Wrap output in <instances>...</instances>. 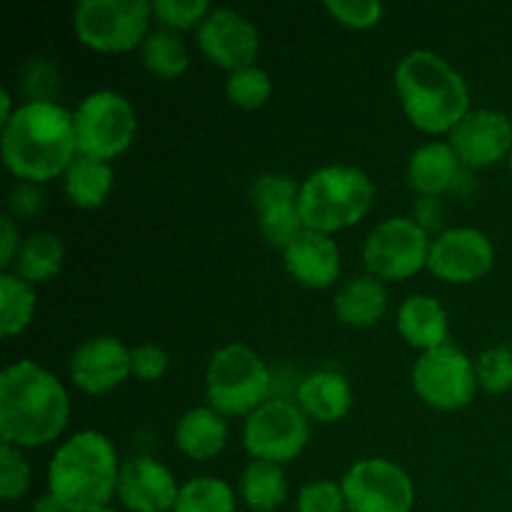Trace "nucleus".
I'll use <instances>...</instances> for the list:
<instances>
[{"label": "nucleus", "mask_w": 512, "mask_h": 512, "mask_svg": "<svg viewBox=\"0 0 512 512\" xmlns=\"http://www.w3.org/2000/svg\"><path fill=\"white\" fill-rule=\"evenodd\" d=\"M195 40L210 63L230 73L253 65L260 50L258 28L230 8L210 10L208 18L198 25Z\"/></svg>", "instance_id": "nucleus-14"}, {"label": "nucleus", "mask_w": 512, "mask_h": 512, "mask_svg": "<svg viewBox=\"0 0 512 512\" xmlns=\"http://www.w3.org/2000/svg\"><path fill=\"white\" fill-rule=\"evenodd\" d=\"M120 460L115 445L95 430L73 435L55 450L48 465V493L70 512L110 508L118 495Z\"/></svg>", "instance_id": "nucleus-4"}, {"label": "nucleus", "mask_w": 512, "mask_h": 512, "mask_svg": "<svg viewBox=\"0 0 512 512\" xmlns=\"http://www.w3.org/2000/svg\"><path fill=\"white\" fill-rule=\"evenodd\" d=\"M465 180L463 163L450 143L420 145L408 163V183L423 198H438L448 190H458Z\"/></svg>", "instance_id": "nucleus-19"}, {"label": "nucleus", "mask_w": 512, "mask_h": 512, "mask_svg": "<svg viewBox=\"0 0 512 512\" xmlns=\"http://www.w3.org/2000/svg\"><path fill=\"white\" fill-rule=\"evenodd\" d=\"M73 123L78 155L103 160V163L125 153L138 128L133 105L115 90H98L80 100L73 113Z\"/></svg>", "instance_id": "nucleus-8"}, {"label": "nucleus", "mask_w": 512, "mask_h": 512, "mask_svg": "<svg viewBox=\"0 0 512 512\" xmlns=\"http://www.w3.org/2000/svg\"><path fill=\"white\" fill-rule=\"evenodd\" d=\"M450 148L463 168H490L512 153V123L500 110H470L453 130Z\"/></svg>", "instance_id": "nucleus-15"}, {"label": "nucleus", "mask_w": 512, "mask_h": 512, "mask_svg": "<svg viewBox=\"0 0 512 512\" xmlns=\"http://www.w3.org/2000/svg\"><path fill=\"white\" fill-rule=\"evenodd\" d=\"M130 363H133V375L143 383H153L160 380L168 370V353L153 343L138 345L130 350Z\"/></svg>", "instance_id": "nucleus-37"}, {"label": "nucleus", "mask_w": 512, "mask_h": 512, "mask_svg": "<svg viewBox=\"0 0 512 512\" xmlns=\"http://www.w3.org/2000/svg\"><path fill=\"white\" fill-rule=\"evenodd\" d=\"M98 512H120V510H115V508H103V510H98Z\"/></svg>", "instance_id": "nucleus-43"}, {"label": "nucleus", "mask_w": 512, "mask_h": 512, "mask_svg": "<svg viewBox=\"0 0 512 512\" xmlns=\"http://www.w3.org/2000/svg\"><path fill=\"white\" fill-rule=\"evenodd\" d=\"M210 408L220 415H245L268 400L270 370L248 345L230 343L215 350L205 378Z\"/></svg>", "instance_id": "nucleus-6"}, {"label": "nucleus", "mask_w": 512, "mask_h": 512, "mask_svg": "<svg viewBox=\"0 0 512 512\" xmlns=\"http://www.w3.org/2000/svg\"><path fill=\"white\" fill-rule=\"evenodd\" d=\"M153 8L145 0H83L73 13L75 35L98 53H128L148 38Z\"/></svg>", "instance_id": "nucleus-7"}, {"label": "nucleus", "mask_w": 512, "mask_h": 512, "mask_svg": "<svg viewBox=\"0 0 512 512\" xmlns=\"http://www.w3.org/2000/svg\"><path fill=\"white\" fill-rule=\"evenodd\" d=\"M298 195L300 185L290 175L265 173L255 178L253 188H250V203H253L255 213H263V210L275 208V205L298 203Z\"/></svg>", "instance_id": "nucleus-33"}, {"label": "nucleus", "mask_w": 512, "mask_h": 512, "mask_svg": "<svg viewBox=\"0 0 512 512\" xmlns=\"http://www.w3.org/2000/svg\"><path fill=\"white\" fill-rule=\"evenodd\" d=\"M20 245L23 243H20V230L18 225H15V218L5 215V218L0 220V265H3V268L15 263Z\"/></svg>", "instance_id": "nucleus-39"}, {"label": "nucleus", "mask_w": 512, "mask_h": 512, "mask_svg": "<svg viewBox=\"0 0 512 512\" xmlns=\"http://www.w3.org/2000/svg\"><path fill=\"white\" fill-rule=\"evenodd\" d=\"M15 115L13 110V98H10L8 90H0V125L8 123L10 118Z\"/></svg>", "instance_id": "nucleus-42"}, {"label": "nucleus", "mask_w": 512, "mask_h": 512, "mask_svg": "<svg viewBox=\"0 0 512 512\" xmlns=\"http://www.w3.org/2000/svg\"><path fill=\"white\" fill-rule=\"evenodd\" d=\"M143 53V63L155 78L160 80H175L188 70L190 55L183 40L173 33V30H155L145 38L140 45Z\"/></svg>", "instance_id": "nucleus-28"}, {"label": "nucleus", "mask_w": 512, "mask_h": 512, "mask_svg": "<svg viewBox=\"0 0 512 512\" xmlns=\"http://www.w3.org/2000/svg\"><path fill=\"white\" fill-rule=\"evenodd\" d=\"M228 423L213 408H193L175 425V445L190 460H210L225 448Z\"/></svg>", "instance_id": "nucleus-23"}, {"label": "nucleus", "mask_w": 512, "mask_h": 512, "mask_svg": "<svg viewBox=\"0 0 512 512\" xmlns=\"http://www.w3.org/2000/svg\"><path fill=\"white\" fill-rule=\"evenodd\" d=\"M285 268L303 288L325 290L340 278V250L330 235L305 230L283 250Z\"/></svg>", "instance_id": "nucleus-18"}, {"label": "nucleus", "mask_w": 512, "mask_h": 512, "mask_svg": "<svg viewBox=\"0 0 512 512\" xmlns=\"http://www.w3.org/2000/svg\"><path fill=\"white\" fill-rule=\"evenodd\" d=\"M3 163L23 183H48L78 158L73 113L53 100H30L3 125Z\"/></svg>", "instance_id": "nucleus-1"}, {"label": "nucleus", "mask_w": 512, "mask_h": 512, "mask_svg": "<svg viewBox=\"0 0 512 512\" xmlns=\"http://www.w3.org/2000/svg\"><path fill=\"white\" fill-rule=\"evenodd\" d=\"M353 388L333 370L310 373L298 388V408L318 423H338L350 413Z\"/></svg>", "instance_id": "nucleus-20"}, {"label": "nucleus", "mask_w": 512, "mask_h": 512, "mask_svg": "<svg viewBox=\"0 0 512 512\" xmlns=\"http://www.w3.org/2000/svg\"><path fill=\"white\" fill-rule=\"evenodd\" d=\"M65 248L58 235L53 233H35L23 240L15 258V275L33 283H45L55 278L63 268Z\"/></svg>", "instance_id": "nucleus-26"}, {"label": "nucleus", "mask_w": 512, "mask_h": 512, "mask_svg": "<svg viewBox=\"0 0 512 512\" xmlns=\"http://www.w3.org/2000/svg\"><path fill=\"white\" fill-rule=\"evenodd\" d=\"M33 512H70V510L65 508V505L60 503L55 495L45 493V495H40V498L33 503Z\"/></svg>", "instance_id": "nucleus-41"}, {"label": "nucleus", "mask_w": 512, "mask_h": 512, "mask_svg": "<svg viewBox=\"0 0 512 512\" xmlns=\"http://www.w3.org/2000/svg\"><path fill=\"white\" fill-rule=\"evenodd\" d=\"M70 380L88 395H103L133 375L130 350L113 335L85 340L70 355Z\"/></svg>", "instance_id": "nucleus-16"}, {"label": "nucleus", "mask_w": 512, "mask_h": 512, "mask_svg": "<svg viewBox=\"0 0 512 512\" xmlns=\"http://www.w3.org/2000/svg\"><path fill=\"white\" fill-rule=\"evenodd\" d=\"M30 490V465L23 458L20 448L3 443L0 445V498L5 503H15Z\"/></svg>", "instance_id": "nucleus-32"}, {"label": "nucleus", "mask_w": 512, "mask_h": 512, "mask_svg": "<svg viewBox=\"0 0 512 512\" xmlns=\"http://www.w3.org/2000/svg\"><path fill=\"white\" fill-rule=\"evenodd\" d=\"M395 93L410 123L430 135L450 133L470 113L463 75L433 50H413L400 60Z\"/></svg>", "instance_id": "nucleus-3"}, {"label": "nucleus", "mask_w": 512, "mask_h": 512, "mask_svg": "<svg viewBox=\"0 0 512 512\" xmlns=\"http://www.w3.org/2000/svg\"><path fill=\"white\" fill-rule=\"evenodd\" d=\"M413 390L435 410L465 408L478 390L475 363L453 345L428 350L413 365Z\"/></svg>", "instance_id": "nucleus-11"}, {"label": "nucleus", "mask_w": 512, "mask_h": 512, "mask_svg": "<svg viewBox=\"0 0 512 512\" xmlns=\"http://www.w3.org/2000/svg\"><path fill=\"white\" fill-rule=\"evenodd\" d=\"M475 373H478V385L485 393H508L512 390V348L498 345V348L485 350L475 363Z\"/></svg>", "instance_id": "nucleus-31"}, {"label": "nucleus", "mask_w": 512, "mask_h": 512, "mask_svg": "<svg viewBox=\"0 0 512 512\" xmlns=\"http://www.w3.org/2000/svg\"><path fill=\"white\" fill-rule=\"evenodd\" d=\"M375 185L360 168L325 165L300 185L298 210L305 230L333 235L353 228L373 208Z\"/></svg>", "instance_id": "nucleus-5"}, {"label": "nucleus", "mask_w": 512, "mask_h": 512, "mask_svg": "<svg viewBox=\"0 0 512 512\" xmlns=\"http://www.w3.org/2000/svg\"><path fill=\"white\" fill-rule=\"evenodd\" d=\"M443 218V208H440V203L435 198H423L418 200V205H415V223L420 225V228L430 230L433 225H438V220ZM443 223V220H440Z\"/></svg>", "instance_id": "nucleus-40"}, {"label": "nucleus", "mask_w": 512, "mask_h": 512, "mask_svg": "<svg viewBox=\"0 0 512 512\" xmlns=\"http://www.w3.org/2000/svg\"><path fill=\"white\" fill-rule=\"evenodd\" d=\"M398 330L423 353L443 348L448 345V313L433 295H410L398 310Z\"/></svg>", "instance_id": "nucleus-22"}, {"label": "nucleus", "mask_w": 512, "mask_h": 512, "mask_svg": "<svg viewBox=\"0 0 512 512\" xmlns=\"http://www.w3.org/2000/svg\"><path fill=\"white\" fill-rule=\"evenodd\" d=\"M508 165H510V173H512V153H510V158H508Z\"/></svg>", "instance_id": "nucleus-44"}, {"label": "nucleus", "mask_w": 512, "mask_h": 512, "mask_svg": "<svg viewBox=\"0 0 512 512\" xmlns=\"http://www.w3.org/2000/svg\"><path fill=\"white\" fill-rule=\"evenodd\" d=\"M240 498L250 512H275L288 500V480L283 465L250 460L240 475Z\"/></svg>", "instance_id": "nucleus-24"}, {"label": "nucleus", "mask_w": 512, "mask_h": 512, "mask_svg": "<svg viewBox=\"0 0 512 512\" xmlns=\"http://www.w3.org/2000/svg\"><path fill=\"white\" fill-rule=\"evenodd\" d=\"M310 440L308 415L290 400H265L245 418L243 445L253 460L290 463Z\"/></svg>", "instance_id": "nucleus-9"}, {"label": "nucleus", "mask_w": 512, "mask_h": 512, "mask_svg": "<svg viewBox=\"0 0 512 512\" xmlns=\"http://www.w3.org/2000/svg\"><path fill=\"white\" fill-rule=\"evenodd\" d=\"M325 10L338 20L340 25L353 30L375 28L383 18V5L375 0H328Z\"/></svg>", "instance_id": "nucleus-36"}, {"label": "nucleus", "mask_w": 512, "mask_h": 512, "mask_svg": "<svg viewBox=\"0 0 512 512\" xmlns=\"http://www.w3.org/2000/svg\"><path fill=\"white\" fill-rule=\"evenodd\" d=\"M110 190H113V168L103 160L78 155L65 170V195L75 208H100Z\"/></svg>", "instance_id": "nucleus-25"}, {"label": "nucleus", "mask_w": 512, "mask_h": 512, "mask_svg": "<svg viewBox=\"0 0 512 512\" xmlns=\"http://www.w3.org/2000/svg\"><path fill=\"white\" fill-rule=\"evenodd\" d=\"M150 8L155 18L173 33L200 25L210 13V5L205 0H155Z\"/></svg>", "instance_id": "nucleus-34"}, {"label": "nucleus", "mask_w": 512, "mask_h": 512, "mask_svg": "<svg viewBox=\"0 0 512 512\" xmlns=\"http://www.w3.org/2000/svg\"><path fill=\"white\" fill-rule=\"evenodd\" d=\"M173 512H235V493L220 478H193L180 488Z\"/></svg>", "instance_id": "nucleus-29"}, {"label": "nucleus", "mask_w": 512, "mask_h": 512, "mask_svg": "<svg viewBox=\"0 0 512 512\" xmlns=\"http://www.w3.org/2000/svg\"><path fill=\"white\" fill-rule=\"evenodd\" d=\"M298 512H345V495L340 483L335 480H313L305 488H300L295 500Z\"/></svg>", "instance_id": "nucleus-35"}, {"label": "nucleus", "mask_w": 512, "mask_h": 512, "mask_svg": "<svg viewBox=\"0 0 512 512\" xmlns=\"http://www.w3.org/2000/svg\"><path fill=\"white\" fill-rule=\"evenodd\" d=\"M428 250V230L413 218H388L365 240L363 260L373 278L408 280L428 268Z\"/></svg>", "instance_id": "nucleus-10"}, {"label": "nucleus", "mask_w": 512, "mask_h": 512, "mask_svg": "<svg viewBox=\"0 0 512 512\" xmlns=\"http://www.w3.org/2000/svg\"><path fill=\"white\" fill-rule=\"evenodd\" d=\"M180 488L173 473L150 455L120 463L118 498L130 512H173Z\"/></svg>", "instance_id": "nucleus-17"}, {"label": "nucleus", "mask_w": 512, "mask_h": 512, "mask_svg": "<svg viewBox=\"0 0 512 512\" xmlns=\"http://www.w3.org/2000/svg\"><path fill=\"white\" fill-rule=\"evenodd\" d=\"M70 418L63 383L33 360L0 375V438L13 448H38L60 438Z\"/></svg>", "instance_id": "nucleus-2"}, {"label": "nucleus", "mask_w": 512, "mask_h": 512, "mask_svg": "<svg viewBox=\"0 0 512 512\" xmlns=\"http://www.w3.org/2000/svg\"><path fill=\"white\" fill-rule=\"evenodd\" d=\"M225 93H228L230 103L238 105L243 110H258L263 108L270 100L273 93V80L258 65H248V68H240L235 73H230L228 85H225Z\"/></svg>", "instance_id": "nucleus-30"}, {"label": "nucleus", "mask_w": 512, "mask_h": 512, "mask_svg": "<svg viewBox=\"0 0 512 512\" xmlns=\"http://www.w3.org/2000/svg\"><path fill=\"white\" fill-rule=\"evenodd\" d=\"M35 315V290L20 275L0 273V333L15 338L28 328Z\"/></svg>", "instance_id": "nucleus-27"}, {"label": "nucleus", "mask_w": 512, "mask_h": 512, "mask_svg": "<svg viewBox=\"0 0 512 512\" xmlns=\"http://www.w3.org/2000/svg\"><path fill=\"white\" fill-rule=\"evenodd\" d=\"M493 260V243L475 228H450L430 240L428 270L445 283H475L493 268Z\"/></svg>", "instance_id": "nucleus-13"}, {"label": "nucleus", "mask_w": 512, "mask_h": 512, "mask_svg": "<svg viewBox=\"0 0 512 512\" xmlns=\"http://www.w3.org/2000/svg\"><path fill=\"white\" fill-rule=\"evenodd\" d=\"M10 210L18 220H28L43 210V193L35 183H20L13 188L10 195Z\"/></svg>", "instance_id": "nucleus-38"}, {"label": "nucleus", "mask_w": 512, "mask_h": 512, "mask_svg": "<svg viewBox=\"0 0 512 512\" xmlns=\"http://www.w3.org/2000/svg\"><path fill=\"white\" fill-rule=\"evenodd\" d=\"M348 512H410L415 488L400 465L385 458L355 463L340 480Z\"/></svg>", "instance_id": "nucleus-12"}, {"label": "nucleus", "mask_w": 512, "mask_h": 512, "mask_svg": "<svg viewBox=\"0 0 512 512\" xmlns=\"http://www.w3.org/2000/svg\"><path fill=\"white\" fill-rule=\"evenodd\" d=\"M333 310L335 318L348 328H373L388 310V290H385L383 280L373 278V275H358L338 290Z\"/></svg>", "instance_id": "nucleus-21"}]
</instances>
